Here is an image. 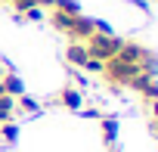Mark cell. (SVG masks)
I'll use <instances>...</instances> for the list:
<instances>
[{
  "instance_id": "cell-1",
  "label": "cell",
  "mask_w": 158,
  "mask_h": 152,
  "mask_svg": "<svg viewBox=\"0 0 158 152\" xmlns=\"http://www.w3.org/2000/svg\"><path fill=\"white\" fill-rule=\"evenodd\" d=\"M65 56H68V62H71L74 68H84V65L90 62V53H87L84 40H71V44H68V50H65Z\"/></svg>"
},
{
  "instance_id": "cell-2",
  "label": "cell",
  "mask_w": 158,
  "mask_h": 152,
  "mask_svg": "<svg viewBox=\"0 0 158 152\" xmlns=\"http://www.w3.org/2000/svg\"><path fill=\"white\" fill-rule=\"evenodd\" d=\"M59 106H65V109H81V106H84V93L77 90V87H65V90L59 93Z\"/></svg>"
},
{
  "instance_id": "cell-3",
  "label": "cell",
  "mask_w": 158,
  "mask_h": 152,
  "mask_svg": "<svg viewBox=\"0 0 158 152\" xmlns=\"http://www.w3.org/2000/svg\"><path fill=\"white\" fill-rule=\"evenodd\" d=\"M115 133H118V121L115 118H102V137H106V143H112Z\"/></svg>"
},
{
  "instance_id": "cell-4",
  "label": "cell",
  "mask_w": 158,
  "mask_h": 152,
  "mask_svg": "<svg viewBox=\"0 0 158 152\" xmlns=\"http://www.w3.org/2000/svg\"><path fill=\"white\" fill-rule=\"evenodd\" d=\"M152 124H155V130H158V99L152 103Z\"/></svg>"
}]
</instances>
